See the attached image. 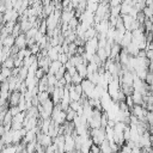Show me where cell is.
I'll use <instances>...</instances> for the list:
<instances>
[{
  "label": "cell",
  "instance_id": "1",
  "mask_svg": "<svg viewBox=\"0 0 153 153\" xmlns=\"http://www.w3.org/2000/svg\"><path fill=\"white\" fill-rule=\"evenodd\" d=\"M131 153H141V148L139 146H135L131 148Z\"/></svg>",
  "mask_w": 153,
  "mask_h": 153
}]
</instances>
